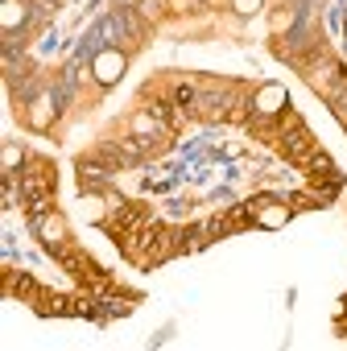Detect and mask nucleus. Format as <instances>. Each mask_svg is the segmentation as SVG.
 Listing matches in <instances>:
<instances>
[{"mask_svg": "<svg viewBox=\"0 0 347 351\" xmlns=\"http://www.w3.org/2000/svg\"><path fill=\"white\" fill-rule=\"evenodd\" d=\"M124 66H128V62H124V54H120V50H104V54H95V62H91V75H95V79L108 87V83H116V79L124 75Z\"/></svg>", "mask_w": 347, "mask_h": 351, "instance_id": "obj_1", "label": "nucleus"}, {"mask_svg": "<svg viewBox=\"0 0 347 351\" xmlns=\"http://www.w3.org/2000/svg\"><path fill=\"white\" fill-rule=\"evenodd\" d=\"M285 104H289V95H285L281 83H269V87L256 91V112H261V116H273V112H281Z\"/></svg>", "mask_w": 347, "mask_h": 351, "instance_id": "obj_2", "label": "nucleus"}, {"mask_svg": "<svg viewBox=\"0 0 347 351\" xmlns=\"http://www.w3.org/2000/svg\"><path fill=\"white\" fill-rule=\"evenodd\" d=\"M21 21H25V5H21V0H5V9H0V25L17 29Z\"/></svg>", "mask_w": 347, "mask_h": 351, "instance_id": "obj_3", "label": "nucleus"}, {"mask_svg": "<svg viewBox=\"0 0 347 351\" xmlns=\"http://www.w3.org/2000/svg\"><path fill=\"white\" fill-rule=\"evenodd\" d=\"M50 112H54L50 95H38L34 108H29V124H34V128H46V124H50Z\"/></svg>", "mask_w": 347, "mask_h": 351, "instance_id": "obj_4", "label": "nucleus"}, {"mask_svg": "<svg viewBox=\"0 0 347 351\" xmlns=\"http://www.w3.org/2000/svg\"><path fill=\"white\" fill-rule=\"evenodd\" d=\"M62 232H67V223H62L58 215H46V219H42V236H46L50 244H54V240H62Z\"/></svg>", "mask_w": 347, "mask_h": 351, "instance_id": "obj_5", "label": "nucleus"}, {"mask_svg": "<svg viewBox=\"0 0 347 351\" xmlns=\"http://www.w3.org/2000/svg\"><path fill=\"white\" fill-rule=\"evenodd\" d=\"M285 215H289L285 207H265V211H261V223H265V228H277V223H285Z\"/></svg>", "mask_w": 347, "mask_h": 351, "instance_id": "obj_6", "label": "nucleus"}, {"mask_svg": "<svg viewBox=\"0 0 347 351\" xmlns=\"http://www.w3.org/2000/svg\"><path fill=\"white\" fill-rule=\"evenodd\" d=\"M132 132H141V136H145V132H157V120H153L149 112H141V116L132 120Z\"/></svg>", "mask_w": 347, "mask_h": 351, "instance_id": "obj_7", "label": "nucleus"}, {"mask_svg": "<svg viewBox=\"0 0 347 351\" xmlns=\"http://www.w3.org/2000/svg\"><path fill=\"white\" fill-rule=\"evenodd\" d=\"M232 9H236L240 17H252V13L261 9V0H232Z\"/></svg>", "mask_w": 347, "mask_h": 351, "instance_id": "obj_8", "label": "nucleus"}, {"mask_svg": "<svg viewBox=\"0 0 347 351\" xmlns=\"http://www.w3.org/2000/svg\"><path fill=\"white\" fill-rule=\"evenodd\" d=\"M17 161H21V149L17 145H5V169H13Z\"/></svg>", "mask_w": 347, "mask_h": 351, "instance_id": "obj_9", "label": "nucleus"}]
</instances>
